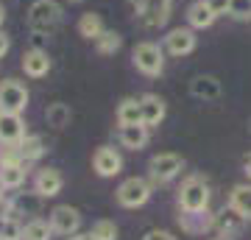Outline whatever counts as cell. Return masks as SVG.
Wrapping results in <instances>:
<instances>
[{
	"label": "cell",
	"mask_w": 251,
	"mask_h": 240,
	"mask_svg": "<svg viewBox=\"0 0 251 240\" xmlns=\"http://www.w3.org/2000/svg\"><path fill=\"white\" fill-rule=\"evenodd\" d=\"M28 28L34 34H53L62 23V6L56 0H34L28 6Z\"/></svg>",
	"instance_id": "1"
},
{
	"label": "cell",
	"mask_w": 251,
	"mask_h": 240,
	"mask_svg": "<svg viewBox=\"0 0 251 240\" xmlns=\"http://www.w3.org/2000/svg\"><path fill=\"white\" fill-rule=\"evenodd\" d=\"M131 62H134V67L143 76L156 79L165 70V48H159L156 42H140L131 51Z\"/></svg>",
	"instance_id": "2"
},
{
	"label": "cell",
	"mask_w": 251,
	"mask_h": 240,
	"mask_svg": "<svg viewBox=\"0 0 251 240\" xmlns=\"http://www.w3.org/2000/svg\"><path fill=\"white\" fill-rule=\"evenodd\" d=\"M179 207H181V213L209 210V185L201 176H190L179 190Z\"/></svg>",
	"instance_id": "3"
},
{
	"label": "cell",
	"mask_w": 251,
	"mask_h": 240,
	"mask_svg": "<svg viewBox=\"0 0 251 240\" xmlns=\"http://www.w3.org/2000/svg\"><path fill=\"white\" fill-rule=\"evenodd\" d=\"M137 9V20L145 28H159L168 23L173 9V0H131Z\"/></svg>",
	"instance_id": "4"
},
{
	"label": "cell",
	"mask_w": 251,
	"mask_h": 240,
	"mask_svg": "<svg viewBox=\"0 0 251 240\" xmlns=\"http://www.w3.org/2000/svg\"><path fill=\"white\" fill-rule=\"evenodd\" d=\"M117 204L126 207V210H137V207H143L148 198H151V185L145 182V179L140 176H131L126 179V182H120V187H117Z\"/></svg>",
	"instance_id": "5"
},
{
	"label": "cell",
	"mask_w": 251,
	"mask_h": 240,
	"mask_svg": "<svg viewBox=\"0 0 251 240\" xmlns=\"http://www.w3.org/2000/svg\"><path fill=\"white\" fill-rule=\"evenodd\" d=\"M28 89L23 81L14 79H3L0 81V109L3 112H14V115H23L28 107Z\"/></svg>",
	"instance_id": "6"
},
{
	"label": "cell",
	"mask_w": 251,
	"mask_h": 240,
	"mask_svg": "<svg viewBox=\"0 0 251 240\" xmlns=\"http://www.w3.org/2000/svg\"><path fill=\"white\" fill-rule=\"evenodd\" d=\"M181 168H184V160H181L179 154H173V151L156 154V157H151V162H148L151 179H153V182H159V185H165V182L176 179L181 173Z\"/></svg>",
	"instance_id": "7"
},
{
	"label": "cell",
	"mask_w": 251,
	"mask_h": 240,
	"mask_svg": "<svg viewBox=\"0 0 251 240\" xmlns=\"http://www.w3.org/2000/svg\"><path fill=\"white\" fill-rule=\"evenodd\" d=\"M196 28L190 26H179L173 28V31H168V36H165V53L171 56H187L196 51Z\"/></svg>",
	"instance_id": "8"
},
{
	"label": "cell",
	"mask_w": 251,
	"mask_h": 240,
	"mask_svg": "<svg viewBox=\"0 0 251 240\" xmlns=\"http://www.w3.org/2000/svg\"><path fill=\"white\" fill-rule=\"evenodd\" d=\"M48 221H50V226H53L56 235L70 238V235H75V232H78L81 215H78V210H75V207L59 204V207H53V210H50V218H48Z\"/></svg>",
	"instance_id": "9"
},
{
	"label": "cell",
	"mask_w": 251,
	"mask_h": 240,
	"mask_svg": "<svg viewBox=\"0 0 251 240\" xmlns=\"http://www.w3.org/2000/svg\"><path fill=\"white\" fill-rule=\"evenodd\" d=\"M92 168H95V173L103 176V179L117 176V173L123 170V157H120V151L112 148V145H100L98 151L92 154Z\"/></svg>",
	"instance_id": "10"
},
{
	"label": "cell",
	"mask_w": 251,
	"mask_h": 240,
	"mask_svg": "<svg viewBox=\"0 0 251 240\" xmlns=\"http://www.w3.org/2000/svg\"><path fill=\"white\" fill-rule=\"evenodd\" d=\"M62 187H64V176H62V170L59 168H42V170H36V176H34V193H39L42 198H53L62 193Z\"/></svg>",
	"instance_id": "11"
},
{
	"label": "cell",
	"mask_w": 251,
	"mask_h": 240,
	"mask_svg": "<svg viewBox=\"0 0 251 240\" xmlns=\"http://www.w3.org/2000/svg\"><path fill=\"white\" fill-rule=\"evenodd\" d=\"M23 73L28 79H45L50 73V56L48 51H39V48H31L23 53Z\"/></svg>",
	"instance_id": "12"
},
{
	"label": "cell",
	"mask_w": 251,
	"mask_h": 240,
	"mask_svg": "<svg viewBox=\"0 0 251 240\" xmlns=\"http://www.w3.org/2000/svg\"><path fill=\"white\" fill-rule=\"evenodd\" d=\"M23 137H25V120H23V115L0 112V142L9 145V142H20Z\"/></svg>",
	"instance_id": "13"
},
{
	"label": "cell",
	"mask_w": 251,
	"mask_h": 240,
	"mask_svg": "<svg viewBox=\"0 0 251 240\" xmlns=\"http://www.w3.org/2000/svg\"><path fill=\"white\" fill-rule=\"evenodd\" d=\"M246 221H249V218H246L243 213H237V210L229 204L224 213H218V215H215V229L221 232L224 238H234V235H240V232H243Z\"/></svg>",
	"instance_id": "14"
},
{
	"label": "cell",
	"mask_w": 251,
	"mask_h": 240,
	"mask_svg": "<svg viewBox=\"0 0 251 240\" xmlns=\"http://www.w3.org/2000/svg\"><path fill=\"white\" fill-rule=\"evenodd\" d=\"M148 134H151V129H148L145 123L120 126L117 140H120V145H123V148H128V151H140V148H145V145H148Z\"/></svg>",
	"instance_id": "15"
},
{
	"label": "cell",
	"mask_w": 251,
	"mask_h": 240,
	"mask_svg": "<svg viewBox=\"0 0 251 240\" xmlns=\"http://www.w3.org/2000/svg\"><path fill=\"white\" fill-rule=\"evenodd\" d=\"M140 109H143V123L148 126V129L159 126L162 120H165V112H168L165 101H162L159 95H153V92H145L143 98H140Z\"/></svg>",
	"instance_id": "16"
},
{
	"label": "cell",
	"mask_w": 251,
	"mask_h": 240,
	"mask_svg": "<svg viewBox=\"0 0 251 240\" xmlns=\"http://www.w3.org/2000/svg\"><path fill=\"white\" fill-rule=\"evenodd\" d=\"M179 223H181V229L190 232V235H204V232L215 229V215L209 213V210L184 213V215H179Z\"/></svg>",
	"instance_id": "17"
},
{
	"label": "cell",
	"mask_w": 251,
	"mask_h": 240,
	"mask_svg": "<svg viewBox=\"0 0 251 240\" xmlns=\"http://www.w3.org/2000/svg\"><path fill=\"white\" fill-rule=\"evenodd\" d=\"M190 92L198 101H218L221 98V81L215 76H196L190 81Z\"/></svg>",
	"instance_id": "18"
},
{
	"label": "cell",
	"mask_w": 251,
	"mask_h": 240,
	"mask_svg": "<svg viewBox=\"0 0 251 240\" xmlns=\"http://www.w3.org/2000/svg\"><path fill=\"white\" fill-rule=\"evenodd\" d=\"M215 20H218V14L209 9V6H206L204 0H196V3L187 9V23H190V28H209Z\"/></svg>",
	"instance_id": "19"
},
{
	"label": "cell",
	"mask_w": 251,
	"mask_h": 240,
	"mask_svg": "<svg viewBox=\"0 0 251 240\" xmlns=\"http://www.w3.org/2000/svg\"><path fill=\"white\" fill-rule=\"evenodd\" d=\"M117 123H120V126L143 123V109H140V98H123L120 104H117Z\"/></svg>",
	"instance_id": "20"
},
{
	"label": "cell",
	"mask_w": 251,
	"mask_h": 240,
	"mask_svg": "<svg viewBox=\"0 0 251 240\" xmlns=\"http://www.w3.org/2000/svg\"><path fill=\"white\" fill-rule=\"evenodd\" d=\"M106 28H103V20H100V14H92V11H87V14H81L78 17V34L84 36V39H98L100 34H103Z\"/></svg>",
	"instance_id": "21"
},
{
	"label": "cell",
	"mask_w": 251,
	"mask_h": 240,
	"mask_svg": "<svg viewBox=\"0 0 251 240\" xmlns=\"http://www.w3.org/2000/svg\"><path fill=\"white\" fill-rule=\"evenodd\" d=\"M229 204L251 221V185H234L229 193Z\"/></svg>",
	"instance_id": "22"
},
{
	"label": "cell",
	"mask_w": 251,
	"mask_h": 240,
	"mask_svg": "<svg viewBox=\"0 0 251 240\" xmlns=\"http://www.w3.org/2000/svg\"><path fill=\"white\" fill-rule=\"evenodd\" d=\"M17 145H20V154H23V160L25 162H36L42 154H45V142H42L39 134H25Z\"/></svg>",
	"instance_id": "23"
},
{
	"label": "cell",
	"mask_w": 251,
	"mask_h": 240,
	"mask_svg": "<svg viewBox=\"0 0 251 240\" xmlns=\"http://www.w3.org/2000/svg\"><path fill=\"white\" fill-rule=\"evenodd\" d=\"M0 176H3L9 190H17V187H23V182L28 176V165L25 162H20V165H0Z\"/></svg>",
	"instance_id": "24"
},
{
	"label": "cell",
	"mask_w": 251,
	"mask_h": 240,
	"mask_svg": "<svg viewBox=\"0 0 251 240\" xmlns=\"http://www.w3.org/2000/svg\"><path fill=\"white\" fill-rule=\"evenodd\" d=\"M50 235H53L50 221L34 218V221H28L25 226H23V240H50Z\"/></svg>",
	"instance_id": "25"
},
{
	"label": "cell",
	"mask_w": 251,
	"mask_h": 240,
	"mask_svg": "<svg viewBox=\"0 0 251 240\" xmlns=\"http://www.w3.org/2000/svg\"><path fill=\"white\" fill-rule=\"evenodd\" d=\"M120 45H123V39H120V34L117 31H103V34L95 39V48H98V53L109 56V53H115V51H120Z\"/></svg>",
	"instance_id": "26"
},
{
	"label": "cell",
	"mask_w": 251,
	"mask_h": 240,
	"mask_svg": "<svg viewBox=\"0 0 251 240\" xmlns=\"http://www.w3.org/2000/svg\"><path fill=\"white\" fill-rule=\"evenodd\" d=\"M45 115H48V123H50V126H56V129H64V126L70 123L73 112H70V107H67V104H50Z\"/></svg>",
	"instance_id": "27"
},
{
	"label": "cell",
	"mask_w": 251,
	"mask_h": 240,
	"mask_svg": "<svg viewBox=\"0 0 251 240\" xmlns=\"http://www.w3.org/2000/svg\"><path fill=\"white\" fill-rule=\"evenodd\" d=\"M95 240H117V226H115V221H95V226H92V232H90Z\"/></svg>",
	"instance_id": "28"
},
{
	"label": "cell",
	"mask_w": 251,
	"mask_h": 240,
	"mask_svg": "<svg viewBox=\"0 0 251 240\" xmlns=\"http://www.w3.org/2000/svg\"><path fill=\"white\" fill-rule=\"evenodd\" d=\"M23 160V154H20V145L17 142H9V145H0V165H20ZM28 165V162H25Z\"/></svg>",
	"instance_id": "29"
},
{
	"label": "cell",
	"mask_w": 251,
	"mask_h": 240,
	"mask_svg": "<svg viewBox=\"0 0 251 240\" xmlns=\"http://www.w3.org/2000/svg\"><path fill=\"white\" fill-rule=\"evenodd\" d=\"M0 240H23V226H20L17 218H6V221H3Z\"/></svg>",
	"instance_id": "30"
},
{
	"label": "cell",
	"mask_w": 251,
	"mask_h": 240,
	"mask_svg": "<svg viewBox=\"0 0 251 240\" xmlns=\"http://www.w3.org/2000/svg\"><path fill=\"white\" fill-rule=\"evenodd\" d=\"M229 17L251 20V0H229Z\"/></svg>",
	"instance_id": "31"
},
{
	"label": "cell",
	"mask_w": 251,
	"mask_h": 240,
	"mask_svg": "<svg viewBox=\"0 0 251 240\" xmlns=\"http://www.w3.org/2000/svg\"><path fill=\"white\" fill-rule=\"evenodd\" d=\"M6 218H14V201L0 196V221H6Z\"/></svg>",
	"instance_id": "32"
},
{
	"label": "cell",
	"mask_w": 251,
	"mask_h": 240,
	"mask_svg": "<svg viewBox=\"0 0 251 240\" xmlns=\"http://www.w3.org/2000/svg\"><path fill=\"white\" fill-rule=\"evenodd\" d=\"M204 3L215 11L218 17H221V14H229V0H204Z\"/></svg>",
	"instance_id": "33"
},
{
	"label": "cell",
	"mask_w": 251,
	"mask_h": 240,
	"mask_svg": "<svg viewBox=\"0 0 251 240\" xmlns=\"http://www.w3.org/2000/svg\"><path fill=\"white\" fill-rule=\"evenodd\" d=\"M143 240H176V238H173L171 232H165V229H151Z\"/></svg>",
	"instance_id": "34"
},
{
	"label": "cell",
	"mask_w": 251,
	"mask_h": 240,
	"mask_svg": "<svg viewBox=\"0 0 251 240\" xmlns=\"http://www.w3.org/2000/svg\"><path fill=\"white\" fill-rule=\"evenodd\" d=\"M45 42H48V34H34V31H31V48L45 51Z\"/></svg>",
	"instance_id": "35"
},
{
	"label": "cell",
	"mask_w": 251,
	"mask_h": 240,
	"mask_svg": "<svg viewBox=\"0 0 251 240\" xmlns=\"http://www.w3.org/2000/svg\"><path fill=\"white\" fill-rule=\"evenodd\" d=\"M9 48H11L9 36H6V34H3V31H0V59H3V56L9 53Z\"/></svg>",
	"instance_id": "36"
},
{
	"label": "cell",
	"mask_w": 251,
	"mask_h": 240,
	"mask_svg": "<svg viewBox=\"0 0 251 240\" xmlns=\"http://www.w3.org/2000/svg\"><path fill=\"white\" fill-rule=\"evenodd\" d=\"M243 170H246V176L251 179V154H246V157H243Z\"/></svg>",
	"instance_id": "37"
},
{
	"label": "cell",
	"mask_w": 251,
	"mask_h": 240,
	"mask_svg": "<svg viewBox=\"0 0 251 240\" xmlns=\"http://www.w3.org/2000/svg\"><path fill=\"white\" fill-rule=\"evenodd\" d=\"M67 240H95V238H92V235H70Z\"/></svg>",
	"instance_id": "38"
},
{
	"label": "cell",
	"mask_w": 251,
	"mask_h": 240,
	"mask_svg": "<svg viewBox=\"0 0 251 240\" xmlns=\"http://www.w3.org/2000/svg\"><path fill=\"white\" fill-rule=\"evenodd\" d=\"M6 23V9H3V3H0V26Z\"/></svg>",
	"instance_id": "39"
},
{
	"label": "cell",
	"mask_w": 251,
	"mask_h": 240,
	"mask_svg": "<svg viewBox=\"0 0 251 240\" xmlns=\"http://www.w3.org/2000/svg\"><path fill=\"white\" fill-rule=\"evenodd\" d=\"M3 190H9V187H6V182H3V176H0V196H3Z\"/></svg>",
	"instance_id": "40"
},
{
	"label": "cell",
	"mask_w": 251,
	"mask_h": 240,
	"mask_svg": "<svg viewBox=\"0 0 251 240\" xmlns=\"http://www.w3.org/2000/svg\"><path fill=\"white\" fill-rule=\"evenodd\" d=\"M67 3H81V0H67Z\"/></svg>",
	"instance_id": "41"
},
{
	"label": "cell",
	"mask_w": 251,
	"mask_h": 240,
	"mask_svg": "<svg viewBox=\"0 0 251 240\" xmlns=\"http://www.w3.org/2000/svg\"><path fill=\"white\" fill-rule=\"evenodd\" d=\"M0 229H3V221H0Z\"/></svg>",
	"instance_id": "42"
},
{
	"label": "cell",
	"mask_w": 251,
	"mask_h": 240,
	"mask_svg": "<svg viewBox=\"0 0 251 240\" xmlns=\"http://www.w3.org/2000/svg\"><path fill=\"white\" fill-rule=\"evenodd\" d=\"M0 145H3V142H0Z\"/></svg>",
	"instance_id": "43"
},
{
	"label": "cell",
	"mask_w": 251,
	"mask_h": 240,
	"mask_svg": "<svg viewBox=\"0 0 251 240\" xmlns=\"http://www.w3.org/2000/svg\"><path fill=\"white\" fill-rule=\"evenodd\" d=\"M0 112H3V109H0Z\"/></svg>",
	"instance_id": "44"
}]
</instances>
